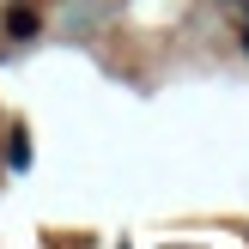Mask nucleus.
<instances>
[{"mask_svg": "<svg viewBox=\"0 0 249 249\" xmlns=\"http://www.w3.org/2000/svg\"><path fill=\"white\" fill-rule=\"evenodd\" d=\"M6 164H12V170H31V140H24V128H12V140H6Z\"/></svg>", "mask_w": 249, "mask_h": 249, "instance_id": "f257e3e1", "label": "nucleus"}, {"mask_svg": "<svg viewBox=\"0 0 249 249\" xmlns=\"http://www.w3.org/2000/svg\"><path fill=\"white\" fill-rule=\"evenodd\" d=\"M6 31H12V36H36V12H12Z\"/></svg>", "mask_w": 249, "mask_h": 249, "instance_id": "f03ea898", "label": "nucleus"}]
</instances>
